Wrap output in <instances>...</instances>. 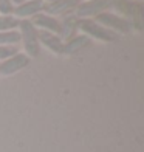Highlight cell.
Returning a JSON list of instances; mask_svg holds the SVG:
<instances>
[{
	"mask_svg": "<svg viewBox=\"0 0 144 152\" xmlns=\"http://www.w3.org/2000/svg\"><path fill=\"white\" fill-rule=\"evenodd\" d=\"M133 0H110V6L113 8V12H116L121 17H127L130 8H132Z\"/></svg>",
	"mask_w": 144,
	"mask_h": 152,
	"instance_id": "4fadbf2b",
	"label": "cell"
},
{
	"mask_svg": "<svg viewBox=\"0 0 144 152\" xmlns=\"http://www.w3.org/2000/svg\"><path fill=\"white\" fill-rule=\"evenodd\" d=\"M59 20H60V39H62L64 42L78 34L81 19L74 14V12H71V14H67V16H64V17H60Z\"/></svg>",
	"mask_w": 144,
	"mask_h": 152,
	"instance_id": "9c48e42d",
	"label": "cell"
},
{
	"mask_svg": "<svg viewBox=\"0 0 144 152\" xmlns=\"http://www.w3.org/2000/svg\"><path fill=\"white\" fill-rule=\"evenodd\" d=\"M90 42H92V40L88 39L87 36L78 33L76 36H73L71 39H68V40H65V42H64L62 54H65V56H71V54H74V53H79L82 48H85Z\"/></svg>",
	"mask_w": 144,
	"mask_h": 152,
	"instance_id": "8fae6325",
	"label": "cell"
},
{
	"mask_svg": "<svg viewBox=\"0 0 144 152\" xmlns=\"http://www.w3.org/2000/svg\"><path fill=\"white\" fill-rule=\"evenodd\" d=\"M126 19L129 20V23L132 25V30H136V31L143 30V6H141L140 2L133 0L132 8H130Z\"/></svg>",
	"mask_w": 144,
	"mask_h": 152,
	"instance_id": "7c38bea8",
	"label": "cell"
},
{
	"mask_svg": "<svg viewBox=\"0 0 144 152\" xmlns=\"http://www.w3.org/2000/svg\"><path fill=\"white\" fill-rule=\"evenodd\" d=\"M14 12L12 0H0V16H11Z\"/></svg>",
	"mask_w": 144,
	"mask_h": 152,
	"instance_id": "e0dca14e",
	"label": "cell"
},
{
	"mask_svg": "<svg viewBox=\"0 0 144 152\" xmlns=\"http://www.w3.org/2000/svg\"><path fill=\"white\" fill-rule=\"evenodd\" d=\"M19 44H20V36L17 30L0 33V45H19Z\"/></svg>",
	"mask_w": 144,
	"mask_h": 152,
	"instance_id": "5bb4252c",
	"label": "cell"
},
{
	"mask_svg": "<svg viewBox=\"0 0 144 152\" xmlns=\"http://www.w3.org/2000/svg\"><path fill=\"white\" fill-rule=\"evenodd\" d=\"M79 3H81V0H51V2L45 3L44 12L60 19L67 14L74 12Z\"/></svg>",
	"mask_w": 144,
	"mask_h": 152,
	"instance_id": "5b68a950",
	"label": "cell"
},
{
	"mask_svg": "<svg viewBox=\"0 0 144 152\" xmlns=\"http://www.w3.org/2000/svg\"><path fill=\"white\" fill-rule=\"evenodd\" d=\"M79 31L81 34L87 36L88 39H95V40H101V42H115L119 36L115 34L113 31L107 30L105 26H102L98 23L95 19H81L79 22Z\"/></svg>",
	"mask_w": 144,
	"mask_h": 152,
	"instance_id": "7a4b0ae2",
	"label": "cell"
},
{
	"mask_svg": "<svg viewBox=\"0 0 144 152\" xmlns=\"http://www.w3.org/2000/svg\"><path fill=\"white\" fill-rule=\"evenodd\" d=\"M44 2H45V3H47V2H51V0H44Z\"/></svg>",
	"mask_w": 144,
	"mask_h": 152,
	"instance_id": "d6986e66",
	"label": "cell"
},
{
	"mask_svg": "<svg viewBox=\"0 0 144 152\" xmlns=\"http://www.w3.org/2000/svg\"><path fill=\"white\" fill-rule=\"evenodd\" d=\"M22 2H25V0H12V3H14V6H17V5H20Z\"/></svg>",
	"mask_w": 144,
	"mask_h": 152,
	"instance_id": "ac0fdd59",
	"label": "cell"
},
{
	"mask_svg": "<svg viewBox=\"0 0 144 152\" xmlns=\"http://www.w3.org/2000/svg\"><path fill=\"white\" fill-rule=\"evenodd\" d=\"M39 45L48 48L54 54H62L64 40L60 39L59 34L48 33V31H39Z\"/></svg>",
	"mask_w": 144,
	"mask_h": 152,
	"instance_id": "30bf717a",
	"label": "cell"
},
{
	"mask_svg": "<svg viewBox=\"0 0 144 152\" xmlns=\"http://www.w3.org/2000/svg\"><path fill=\"white\" fill-rule=\"evenodd\" d=\"M30 62H31V58H28L23 51H19V53L14 54V56H11L6 61L0 62V75L11 76V75H14L20 70H23V68H26L30 65Z\"/></svg>",
	"mask_w": 144,
	"mask_h": 152,
	"instance_id": "8992f818",
	"label": "cell"
},
{
	"mask_svg": "<svg viewBox=\"0 0 144 152\" xmlns=\"http://www.w3.org/2000/svg\"><path fill=\"white\" fill-rule=\"evenodd\" d=\"M45 8V2L44 0H25L20 5L14 6V12L12 16L17 17L19 20H23V19H33L34 16L44 12Z\"/></svg>",
	"mask_w": 144,
	"mask_h": 152,
	"instance_id": "52a82bcc",
	"label": "cell"
},
{
	"mask_svg": "<svg viewBox=\"0 0 144 152\" xmlns=\"http://www.w3.org/2000/svg\"><path fill=\"white\" fill-rule=\"evenodd\" d=\"M19 51H20L19 45H0V62H3L8 58L14 56Z\"/></svg>",
	"mask_w": 144,
	"mask_h": 152,
	"instance_id": "2e32d148",
	"label": "cell"
},
{
	"mask_svg": "<svg viewBox=\"0 0 144 152\" xmlns=\"http://www.w3.org/2000/svg\"><path fill=\"white\" fill-rule=\"evenodd\" d=\"M19 19L14 16H0V33L2 31H9V30H17Z\"/></svg>",
	"mask_w": 144,
	"mask_h": 152,
	"instance_id": "9a60e30c",
	"label": "cell"
},
{
	"mask_svg": "<svg viewBox=\"0 0 144 152\" xmlns=\"http://www.w3.org/2000/svg\"><path fill=\"white\" fill-rule=\"evenodd\" d=\"M110 8V0H81L74 14L79 19H95Z\"/></svg>",
	"mask_w": 144,
	"mask_h": 152,
	"instance_id": "277c9868",
	"label": "cell"
},
{
	"mask_svg": "<svg viewBox=\"0 0 144 152\" xmlns=\"http://www.w3.org/2000/svg\"><path fill=\"white\" fill-rule=\"evenodd\" d=\"M17 31L20 36V44L23 45V53L28 58H37L40 53L39 30L33 25L30 19H23V20H19Z\"/></svg>",
	"mask_w": 144,
	"mask_h": 152,
	"instance_id": "6da1fadb",
	"label": "cell"
},
{
	"mask_svg": "<svg viewBox=\"0 0 144 152\" xmlns=\"http://www.w3.org/2000/svg\"><path fill=\"white\" fill-rule=\"evenodd\" d=\"M30 20L39 31H48V33H54L60 36V20L57 17L50 16L47 12H40V14L34 16Z\"/></svg>",
	"mask_w": 144,
	"mask_h": 152,
	"instance_id": "ba28073f",
	"label": "cell"
},
{
	"mask_svg": "<svg viewBox=\"0 0 144 152\" xmlns=\"http://www.w3.org/2000/svg\"><path fill=\"white\" fill-rule=\"evenodd\" d=\"M95 20L98 23H101L102 26H105L107 30L113 31L115 34H129L132 31V25L129 23V20L126 17H121L118 16L116 12L113 11H105L99 14L98 17H95Z\"/></svg>",
	"mask_w": 144,
	"mask_h": 152,
	"instance_id": "3957f363",
	"label": "cell"
}]
</instances>
